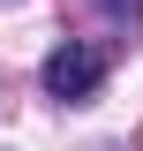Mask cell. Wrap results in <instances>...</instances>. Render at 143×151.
Here are the masks:
<instances>
[{
	"mask_svg": "<svg viewBox=\"0 0 143 151\" xmlns=\"http://www.w3.org/2000/svg\"><path fill=\"white\" fill-rule=\"evenodd\" d=\"M38 83H45V98H60V106H83V98H98V83H106V53L83 45V38H68V45L45 53Z\"/></svg>",
	"mask_w": 143,
	"mask_h": 151,
	"instance_id": "cell-1",
	"label": "cell"
},
{
	"mask_svg": "<svg viewBox=\"0 0 143 151\" xmlns=\"http://www.w3.org/2000/svg\"><path fill=\"white\" fill-rule=\"evenodd\" d=\"M98 8H136V0H98Z\"/></svg>",
	"mask_w": 143,
	"mask_h": 151,
	"instance_id": "cell-2",
	"label": "cell"
}]
</instances>
